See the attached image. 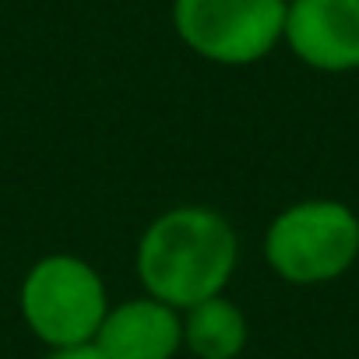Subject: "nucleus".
<instances>
[{
    "mask_svg": "<svg viewBox=\"0 0 359 359\" xmlns=\"http://www.w3.org/2000/svg\"><path fill=\"white\" fill-rule=\"evenodd\" d=\"M240 264V236L233 222L208 205H176L155 215L134 250V275L144 296L191 310L222 296Z\"/></svg>",
    "mask_w": 359,
    "mask_h": 359,
    "instance_id": "obj_1",
    "label": "nucleus"
},
{
    "mask_svg": "<svg viewBox=\"0 0 359 359\" xmlns=\"http://www.w3.org/2000/svg\"><path fill=\"white\" fill-rule=\"evenodd\" d=\"M264 261L289 285H327L359 261V215L334 198L282 208L264 229Z\"/></svg>",
    "mask_w": 359,
    "mask_h": 359,
    "instance_id": "obj_2",
    "label": "nucleus"
},
{
    "mask_svg": "<svg viewBox=\"0 0 359 359\" xmlns=\"http://www.w3.org/2000/svg\"><path fill=\"white\" fill-rule=\"evenodd\" d=\"M18 310L25 327L53 352L92 345L102 317L109 310V292L95 264L78 254L57 250L39 257L22 285H18Z\"/></svg>",
    "mask_w": 359,
    "mask_h": 359,
    "instance_id": "obj_3",
    "label": "nucleus"
},
{
    "mask_svg": "<svg viewBox=\"0 0 359 359\" xmlns=\"http://www.w3.org/2000/svg\"><path fill=\"white\" fill-rule=\"evenodd\" d=\"M169 18L194 57L222 67H250L278 50L285 0H172Z\"/></svg>",
    "mask_w": 359,
    "mask_h": 359,
    "instance_id": "obj_4",
    "label": "nucleus"
},
{
    "mask_svg": "<svg viewBox=\"0 0 359 359\" xmlns=\"http://www.w3.org/2000/svg\"><path fill=\"white\" fill-rule=\"evenodd\" d=\"M282 43L320 74L359 71V0H285Z\"/></svg>",
    "mask_w": 359,
    "mask_h": 359,
    "instance_id": "obj_5",
    "label": "nucleus"
},
{
    "mask_svg": "<svg viewBox=\"0 0 359 359\" xmlns=\"http://www.w3.org/2000/svg\"><path fill=\"white\" fill-rule=\"evenodd\" d=\"M92 345L106 359H176L184 348V313L144 292L109 303Z\"/></svg>",
    "mask_w": 359,
    "mask_h": 359,
    "instance_id": "obj_6",
    "label": "nucleus"
},
{
    "mask_svg": "<svg viewBox=\"0 0 359 359\" xmlns=\"http://www.w3.org/2000/svg\"><path fill=\"white\" fill-rule=\"evenodd\" d=\"M247 341V313L226 292L184 310V348L194 359H240Z\"/></svg>",
    "mask_w": 359,
    "mask_h": 359,
    "instance_id": "obj_7",
    "label": "nucleus"
},
{
    "mask_svg": "<svg viewBox=\"0 0 359 359\" xmlns=\"http://www.w3.org/2000/svg\"><path fill=\"white\" fill-rule=\"evenodd\" d=\"M46 359H106L95 345H74V348H53Z\"/></svg>",
    "mask_w": 359,
    "mask_h": 359,
    "instance_id": "obj_8",
    "label": "nucleus"
}]
</instances>
